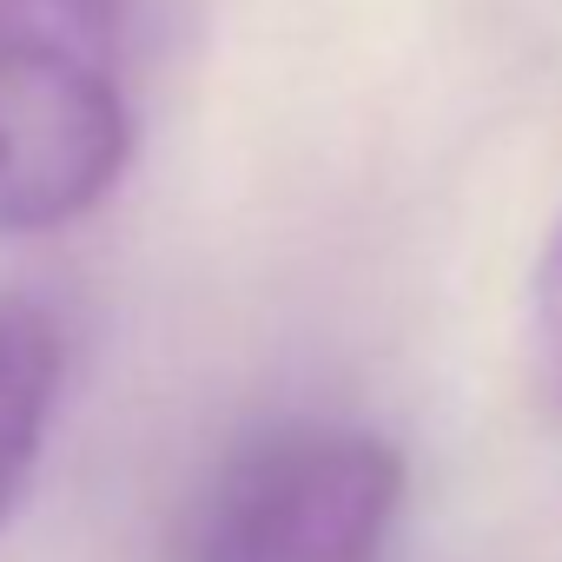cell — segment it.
Wrapping results in <instances>:
<instances>
[{
  "instance_id": "5",
  "label": "cell",
  "mask_w": 562,
  "mask_h": 562,
  "mask_svg": "<svg viewBox=\"0 0 562 562\" xmlns=\"http://www.w3.org/2000/svg\"><path fill=\"white\" fill-rule=\"evenodd\" d=\"M529 345H536V378L549 404L562 411V225L542 245L536 278H529Z\"/></svg>"
},
{
  "instance_id": "4",
  "label": "cell",
  "mask_w": 562,
  "mask_h": 562,
  "mask_svg": "<svg viewBox=\"0 0 562 562\" xmlns=\"http://www.w3.org/2000/svg\"><path fill=\"white\" fill-rule=\"evenodd\" d=\"M93 8L106 14V27L126 47L133 74L172 67L199 34V0H93Z\"/></svg>"
},
{
  "instance_id": "3",
  "label": "cell",
  "mask_w": 562,
  "mask_h": 562,
  "mask_svg": "<svg viewBox=\"0 0 562 562\" xmlns=\"http://www.w3.org/2000/svg\"><path fill=\"white\" fill-rule=\"evenodd\" d=\"M67 345L41 299L0 292V522H8L47 457L54 404H60Z\"/></svg>"
},
{
  "instance_id": "1",
  "label": "cell",
  "mask_w": 562,
  "mask_h": 562,
  "mask_svg": "<svg viewBox=\"0 0 562 562\" xmlns=\"http://www.w3.org/2000/svg\"><path fill=\"white\" fill-rule=\"evenodd\" d=\"M133 80L93 0H0V238L60 232L120 186Z\"/></svg>"
},
{
  "instance_id": "2",
  "label": "cell",
  "mask_w": 562,
  "mask_h": 562,
  "mask_svg": "<svg viewBox=\"0 0 562 562\" xmlns=\"http://www.w3.org/2000/svg\"><path fill=\"white\" fill-rule=\"evenodd\" d=\"M411 490L391 437L358 424H278L205 483L179 562H378Z\"/></svg>"
}]
</instances>
